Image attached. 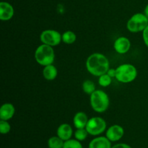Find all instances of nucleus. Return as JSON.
<instances>
[{
    "label": "nucleus",
    "mask_w": 148,
    "mask_h": 148,
    "mask_svg": "<svg viewBox=\"0 0 148 148\" xmlns=\"http://www.w3.org/2000/svg\"><path fill=\"white\" fill-rule=\"evenodd\" d=\"M86 69L89 73L95 77L107 73L110 68L108 58L101 53H94L90 55L85 63Z\"/></svg>",
    "instance_id": "nucleus-1"
},
{
    "label": "nucleus",
    "mask_w": 148,
    "mask_h": 148,
    "mask_svg": "<svg viewBox=\"0 0 148 148\" xmlns=\"http://www.w3.org/2000/svg\"><path fill=\"white\" fill-rule=\"evenodd\" d=\"M91 108L97 113H103L108 108L110 100L108 94L102 90H95L90 95Z\"/></svg>",
    "instance_id": "nucleus-2"
},
{
    "label": "nucleus",
    "mask_w": 148,
    "mask_h": 148,
    "mask_svg": "<svg viewBox=\"0 0 148 148\" xmlns=\"http://www.w3.org/2000/svg\"><path fill=\"white\" fill-rule=\"evenodd\" d=\"M35 59L38 64L43 66L52 64L55 59L53 47L46 44L40 45L35 51Z\"/></svg>",
    "instance_id": "nucleus-3"
},
{
    "label": "nucleus",
    "mask_w": 148,
    "mask_h": 148,
    "mask_svg": "<svg viewBox=\"0 0 148 148\" xmlns=\"http://www.w3.org/2000/svg\"><path fill=\"white\" fill-rule=\"evenodd\" d=\"M116 79L121 83L133 82L137 77V69L131 64H123L116 68Z\"/></svg>",
    "instance_id": "nucleus-4"
},
{
    "label": "nucleus",
    "mask_w": 148,
    "mask_h": 148,
    "mask_svg": "<svg viewBox=\"0 0 148 148\" xmlns=\"http://www.w3.org/2000/svg\"><path fill=\"white\" fill-rule=\"evenodd\" d=\"M148 25V17L144 13L133 14L127 23V28L131 33L143 32Z\"/></svg>",
    "instance_id": "nucleus-5"
},
{
    "label": "nucleus",
    "mask_w": 148,
    "mask_h": 148,
    "mask_svg": "<svg viewBox=\"0 0 148 148\" xmlns=\"http://www.w3.org/2000/svg\"><path fill=\"white\" fill-rule=\"evenodd\" d=\"M106 122L103 119L99 116H95L89 119L85 129L90 135L98 136L106 131Z\"/></svg>",
    "instance_id": "nucleus-6"
},
{
    "label": "nucleus",
    "mask_w": 148,
    "mask_h": 148,
    "mask_svg": "<svg viewBox=\"0 0 148 148\" xmlns=\"http://www.w3.org/2000/svg\"><path fill=\"white\" fill-rule=\"evenodd\" d=\"M40 40L43 44L49 45V46H56L62 41V35L57 30L48 29L45 30L40 33Z\"/></svg>",
    "instance_id": "nucleus-7"
},
{
    "label": "nucleus",
    "mask_w": 148,
    "mask_h": 148,
    "mask_svg": "<svg viewBox=\"0 0 148 148\" xmlns=\"http://www.w3.org/2000/svg\"><path fill=\"white\" fill-rule=\"evenodd\" d=\"M124 134V130L121 126L114 124L111 126L106 132V137L111 142H117L121 140Z\"/></svg>",
    "instance_id": "nucleus-8"
},
{
    "label": "nucleus",
    "mask_w": 148,
    "mask_h": 148,
    "mask_svg": "<svg viewBox=\"0 0 148 148\" xmlns=\"http://www.w3.org/2000/svg\"><path fill=\"white\" fill-rule=\"evenodd\" d=\"M131 42L130 39L124 36H121L116 39L114 43V49L119 54H124L130 51Z\"/></svg>",
    "instance_id": "nucleus-9"
},
{
    "label": "nucleus",
    "mask_w": 148,
    "mask_h": 148,
    "mask_svg": "<svg viewBox=\"0 0 148 148\" xmlns=\"http://www.w3.org/2000/svg\"><path fill=\"white\" fill-rule=\"evenodd\" d=\"M14 14V7L11 4L2 1L0 2V20L2 21H8L12 18Z\"/></svg>",
    "instance_id": "nucleus-10"
},
{
    "label": "nucleus",
    "mask_w": 148,
    "mask_h": 148,
    "mask_svg": "<svg viewBox=\"0 0 148 148\" xmlns=\"http://www.w3.org/2000/svg\"><path fill=\"white\" fill-rule=\"evenodd\" d=\"M14 113L15 108L14 106L10 103H5L0 108V119L8 121L14 116Z\"/></svg>",
    "instance_id": "nucleus-11"
},
{
    "label": "nucleus",
    "mask_w": 148,
    "mask_h": 148,
    "mask_svg": "<svg viewBox=\"0 0 148 148\" xmlns=\"http://www.w3.org/2000/svg\"><path fill=\"white\" fill-rule=\"evenodd\" d=\"M56 134L64 141L70 140L73 134V130L69 124H62L57 129Z\"/></svg>",
    "instance_id": "nucleus-12"
},
{
    "label": "nucleus",
    "mask_w": 148,
    "mask_h": 148,
    "mask_svg": "<svg viewBox=\"0 0 148 148\" xmlns=\"http://www.w3.org/2000/svg\"><path fill=\"white\" fill-rule=\"evenodd\" d=\"M111 143L106 137H98L91 140L88 148H111Z\"/></svg>",
    "instance_id": "nucleus-13"
},
{
    "label": "nucleus",
    "mask_w": 148,
    "mask_h": 148,
    "mask_svg": "<svg viewBox=\"0 0 148 148\" xmlns=\"http://www.w3.org/2000/svg\"><path fill=\"white\" fill-rule=\"evenodd\" d=\"M89 120L88 116L85 112L79 111L74 116L73 124L76 129H83L86 127L88 121Z\"/></svg>",
    "instance_id": "nucleus-14"
},
{
    "label": "nucleus",
    "mask_w": 148,
    "mask_h": 148,
    "mask_svg": "<svg viewBox=\"0 0 148 148\" xmlns=\"http://www.w3.org/2000/svg\"><path fill=\"white\" fill-rule=\"evenodd\" d=\"M58 75V70L54 65L49 64L44 66L43 69V76L46 80L52 81L56 78Z\"/></svg>",
    "instance_id": "nucleus-15"
},
{
    "label": "nucleus",
    "mask_w": 148,
    "mask_h": 148,
    "mask_svg": "<svg viewBox=\"0 0 148 148\" xmlns=\"http://www.w3.org/2000/svg\"><path fill=\"white\" fill-rule=\"evenodd\" d=\"M62 39L64 43L70 45L76 41L77 36L72 30H67L62 35Z\"/></svg>",
    "instance_id": "nucleus-16"
},
{
    "label": "nucleus",
    "mask_w": 148,
    "mask_h": 148,
    "mask_svg": "<svg viewBox=\"0 0 148 148\" xmlns=\"http://www.w3.org/2000/svg\"><path fill=\"white\" fill-rule=\"evenodd\" d=\"M64 141L58 136H53L48 140V146L49 148H63Z\"/></svg>",
    "instance_id": "nucleus-17"
},
{
    "label": "nucleus",
    "mask_w": 148,
    "mask_h": 148,
    "mask_svg": "<svg viewBox=\"0 0 148 148\" xmlns=\"http://www.w3.org/2000/svg\"><path fill=\"white\" fill-rule=\"evenodd\" d=\"M95 90V83L90 79L85 80L82 83V90L85 93L90 95Z\"/></svg>",
    "instance_id": "nucleus-18"
},
{
    "label": "nucleus",
    "mask_w": 148,
    "mask_h": 148,
    "mask_svg": "<svg viewBox=\"0 0 148 148\" xmlns=\"http://www.w3.org/2000/svg\"><path fill=\"white\" fill-rule=\"evenodd\" d=\"M111 82H112V78L107 73L101 75L99 78H98V84L101 86L104 87V88L109 86L111 84Z\"/></svg>",
    "instance_id": "nucleus-19"
},
{
    "label": "nucleus",
    "mask_w": 148,
    "mask_h": 148,
    "mask_svg": "<svg viewBox=\"0 0 148 148\" xmlns=\"http://www.w3.org/2000/svg\"><path fill=\"white\" fill-rule=\"evenodd\" d=\"M88 132L86 130V129H77V130L75 132V137L77 140L79 142H82L85 140V139L87 138L88 135Z\"/></svg>",
    "instance_id": "nucleus-20"
},
{
    "label": "nucleus",
    "mask_w": 148,
    "mask_h": 148,
    "mask_svg": "<svg viewBox=\"0 0 148 148\" xmlns=\"http://www.w3.org/2000/svg\"><path fill=\"white\" fill-rule=\"evenodd\" d=\"M63 148H83L82 147V144L79 141L73 139H70L69 140L64 141Z\"/></svg>",
    "instance_id": "nucleus-21"
},
{
    "label": "nucleus",
    "mask_w": 148,
    "mask_h": 148,
    "mask_svg": "<svg viewBox=\"0 0 148 148\" xmlns=\"http://www.w3.org/2000/svg\"><path fill=\"white\" fill-rule=\"evenodd\" d=\"M11 130V126L8 121L1 120L0 121V132L1 134H7Z\"/></svg>",
    "instance_id": "nucleus-22"
},
{
    "label": "nucleus",
    "mask_w": 148,
    "mask_h": 148,
    "mask_svg": "<svg viewBox=\"0 0 148 148\" xmlns=\"http://www.w3.org/2000/svg\"><path fill=\"white\" fill-rule=\"evenodd\" d=\"M143 39L145 46L148 48V25L143 31Z\"/></svg>",
    "instance_id": "nucleus-23"
},
{
    "label": "nucleus",
    "mask_w": 148,
    "mask_h": 148,
    "mask_svg": "<svg viewBox=\"0 0 148 148\" xmlns=\"http://www.w3.org/2000/svg\"><path fill=\"white\" fill-rule=\"evenodd\" d=\"M111 148H132V147L129 145L125 144V143H119V144L113 146Z\"/></svg>",
    "instance_id": "nucleus-24"
},
{
    "label": "nucleus",
    "mask_w": 148,
    "mask_h": 148,
    "mask_svg": "<svg viewBox=\"0 0 148 148\" xmlns=\"http://www.w3.org/2000/svg\"><path fill=\"white\" fill-rule=\"evenodd\" d=\"M107 74L111 77V78L116 77V69L114 68H109V69L107 72Z\"/></svg>",
    "instance_id": "nucleus-25"
},
{
    "label": "nucleus",
    "mask_w": 148,
    "mask_h": 148,
    "mask_svg": "<svg viewBox=\"0 0 148 148\" xmlns=\"http://www.w3.org/2000/svg\"><path fill=\"white\" fill-rule=\"evenodd\" d=\"M144 14H145L146 16L148 17V4L146 5V7H145V10H144Z\"/></svg>",
    "instance_id": "nucleus-26"
}]
</instances>
